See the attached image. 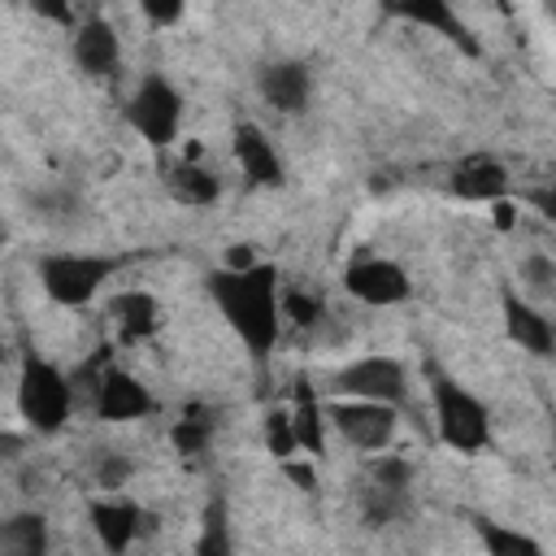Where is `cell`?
<instances>
[{
  "instance_id": "18",
  "label": "cell",
  "mask_w": 556,
  "mask_h": 556,
  "mask_svg": "<svg viewBox=\"0 0 556 556\" xmlns=\"http://www.w3.org/2000/svg\"><path fill=\"white\" fill-rule=\"evenodd\" d=\"M161 178H165V191H169L178 204H187V208H208V204H217V195H222V178L213 174V165L200 161L195 148H191L187 156L165 161Z\"/></svg>"
},
{
  "instance_id": "11",
  "label": "cell",
  "mask_w": 556,
  "mask_h": 556,
  "mask_svg": "<svg viewBox=\"0 0 556 556\" xmlns=\"http://www.w3.org/2000/svg\"><path fill=\"white\" fill-rule=\"evenodd\" d=\"M500 317H504V334H508L521 352H530V356H539V361L552 356V348H556V326H552V317L543 313V304H534L530 295H521L513 282L500 287Z\"/></svg>"
},
{
  "instance_id": "24",
  "label": "cell",
  "mask_w": 556,
  "mask_h": 556,
  "mask_svg": "<svg viewBox=\"0 0 556 556\" xmlns=\"http://www.w3.org/2000/svg\"><path fill=\"white\" fill-rule=\"evenodd\" d=\"M213 430H217L213 408L191 404V408H182V417H174V426H169V443H174V452H182V456H200V452H208Z\"/></svg>"
},
{
  "instance_id": "21",
  "label": "cell",
  "mask_w": 556,
  "mask_h": 556,
  "mask_svg": "<svg viewBox=\"0 0 556 556\" xmlns=\"http://www.w3.org/2000/svg\"><path fill=\"white\" fill-rule=\"evenodd\" d=\"M0 556H52V526L43 513L22 508L0 521Z\"/></svg>"
},
{
  "instance_id": "1",
  "label": "cell",
  "mask_w": 556,
  "mask_h": 556,
  "mask_svg": "<svg viewBox=\"0 0 556 556\" xmlns=\"http://www.w3.org/2000/svg\"><path fill=\"white\" fill-rule=\"evenodd\" d=\"M204 291H208L213 308L222 313V321L230 326V334L243 343V352L256 365H265L282 339V308H278L282 278H278V269L269 261H256L248 269L213 265L204 278Z\"/></svg>"
},
{
  "instance_id": "5",
  "label": "cell",
  "mask_w": 556,
  "mask_h": 556,
  "mask_svg": "<svg viewBox=\"0 0 556 556\" xmlns=\"http://www.w3.org/2000/svg\"><path fill=\"white\" fill-rule=\"evenodd\" d=\"M126 122L152 152H169L182 130V91L156 70L143 74L126 100Z\"/></svg>"
},
{
  "instance_id": "17",
  "label": "cell",
  "mask_w": 556,
  "mask_h": 556,
  "mask_svg": "<svg viewBox=\"0 0 556 556\" xmlns=\"http://www.w3.org/2000/svg\"><path fill=\"white\" fill-rule=\"evenodd\" d=\"M387 13L400 17V22H408V26L434 30L439 39H447L452 48H460L465 56H478V52H482L478 35L469 30V22H465L447 0H400V4H387Z\"/></svg>"
},
{
  "instance_id": "2",
  "label": "cell",
  "mask_w": 556,
  "mask_h": 556,
  "mask_svg": "<svg viewBox=\"0 0 556 556\" xmlns=\"http://www.w3.org/2000/svg\"><path fill=\"white\" fill-rule=\"evenodd\" d=\"M426 378H430L426 387H430V413H434L439 439L460 456L491 447V408L460 378L443 374L439 365H426Z\"/></svg>"
},
{
  "instance_id": "25",
  "label": "cell",
  "mask_w": 556,
  "mask_h": 556,
  "mask_svg": "<svg viewBox=\"0 0 556 556\" xmlns=\"http://www.w3.org/2000/svg\"><path fill=\"white\" fill-rule=\"evenodd\" d=\"M278 308H282V326L291 321V326L308 330V326H317V321H321V313H326V300H321L317 291L282 287V295H278Z\"/></svg>"
},
{
  "instance_id": "8",
  "label": "cell",
  "mask_w": 556,
  "mask_h": 556,
  "mask_svg": "<svg viewBox=\"0 0 556 556\" xmlns=\"http://www.w3.org/2000/svg\"><path fill=\"white\" fill-rule=\"evenodd\" d=\"M330 391H334V400H374L387 408H404L408 404V369L395 356L369 352V356H356L343 369H334Z\"/></svg>"
},
{
  "instance_id": "26",
  "label": "cell",
  "mask_w": 556,
  "mask_h": 556,
  "mask_svg": "<svg viewBox=\"0 0 556 556\" xmlns=\"http://www.w3.org/2000/svg\"><path fill=\"white\" fill-rule=\"evenodd\" d=\"M265 452L274 460H295L300 456V443H295V430H291L287 408H269L265 413Z\"/></svg>"
},
{
  "instance_id": "10",
  "label": "cell",
  "mask_w": 556,
  "mask_h": 556,
  "mask_svg": "<svg viewBox=\"0 0 556 556\" xmlns=\"http://www.w3.org/2000/svg\"><path fill=\"white\" fill-rule=\"evenodd\" d=\"M339 282L356 304H369V308H395L413 295L408 269L391 256H356V261L343 265Z\"/></svg>"
},
{
  "instance_id": "13",
  "label": "cell",
  "mask_w": 556,
  "mask_h": 556,
  "mask_svg": "<svg viewBox=\"0 0 556 556\" xmlns=\"http://www.w3.org/2000/svg\"><path fill=\"white\" fill-rule=\"evenodd\" d=\"M256 91H261V100H265L274 113L295 117V113H304L308 100H313V70H308V61H300V56L265 61V65L256 70Z\"/></svg>"
},
{
  "instance_id": "27",
  "label": "cell",
  "mask_w": 556,
  "mask_h": 556,
  "mask_svg": "<svg viewBox=\"0 0 556 556\" xmlns=\"http://www.w3.org/2000/svg\"><path fill=\"white\" fill-rule=\"evenodd\" d=\"M552 278H556V265H552V256H543V252H534V256H526L521 261V295H539V300H547L552 295Z\"/></svg>"
},
{
  "instance_id": "16",
  "label": "cell",
  "mask_w": 556,
  "mask_h": 556,
  "mask_svg": "<svg viewBox=\"0 0 556 556\" xmlns=\"http://www.w3.org/2000/svg\"><path fill=\"white\" fill-rule=\"evenodd\" d=\"M230 152H235V161H239V169H243V178L252 182V187H282L287 182V161H282V152H278V143L265 135V126H256V122H235V130H230Z\"/></svg>"
},
{
  "instance_id": "29",
  "label": "cell",
  "mask_w": 556,
  "mask_h": 556,
  "mask_svg": "<svg viewBox=\"0 0 556 556\" xmlns=\"http://www.w3.org/2000/svg\"><path fill=\"white\" fill-rule=\"evenodd\" d=\"M130 460L126 456H117V452H109L100 465H96V482H100V491H122L126 486V478H130Z\"/></svg>"
},
{
  "instance_id": "28",
  "label": "cell",
  "mask_w": 556,
  "mask_h": 556,
  "mask_svg": "<svg viewBox=\"0 0 556 556\" xmlns=\"http://www.w3.org/2000/svg\"><path fill=\"white\" fill-rule=\"evenodd\" d=\"M182 13H187V4H182V0H139V17H143L148 26H156V30L178 26V22H182Z\"/></svg>"
},
{
  "instance_id": "22",
  "label": "cell",
  "mask_w": 556,
  "mask_h": 556,
  "mask_svg": "<svg viewBox=\"0 0 556 556\" xmlns=\"http://www.w3.org/2000/svg\"><path fill=\"white\" fill-rule=\"evenodd\" d=\"M469 526H473V534H478V543H482L486 556H547V547H543L530 530L504 526V521L482 517V513H473Z\"/></svg>"
},
{
  "instance_id": "19",
  "label": "cell",
  "mask_w": 556,
  "mask_h": 556,
  "mask_svg": "<svg viewBox=\"0 0 556 556\" xmlns=\"http://www.w3.org/2000/svg\"><path fill=\"white\" fill-rule=\"evenodd\" d=\"M104 308H109V321H113V330H117L122 343H143V339H152L156 326H161V304H156V295H152V291H139V287L113 291Z\"/></svg>"
},
{
  "instance_id": "14",
  "label": "cell",
  "mask_w": 556,
  "mask_h": 556,
  "mask_svg": "<svg viewBox=\"0 0 556 556\" xmlns=\"http://www.w3.org/2000/svg\"><path fill=\"white\" fill-rule=\"evenodd\" d=\"M447 191L469 204H500V200H508L513 178L495 152H465L447 174Z\"/></svg>"
},
{
  "instance_id": "23",
  "label": "cell",
  "mask_w": 556,
  "mask_h": 556,
  "mask_svg": "<svg viewBox=\"0 0 556 556\" xmlns=\"http://www.w3.org/2000/svg\"><path fill=\"white\" fill-rule=\"evenodd\" d=\"M191 556H235V530H230V508L222 491L208 495V504L200 508V534Z\"/></svg>"
},
{
  "instance_id": "12",
  "label": "cell",
  "mask_w": 556,
  "mask_h": 556,
  "mask_svg": "<svg viewBox=\"0 0 556 556\" xmlns=\"http://www.w3.org/2000/svg\"><path fill=\"white\" fill-rule=\"evenodd\" d=\"M70 61L87 78H109L122 65V35L104 13H83L70 30Z\"/></svg>"
},
{
  "instance_id": "3",
  "label": "cell",
  "mask_w": 556,
  "mask_h": 556,
  "mask_svg": "<svg viewBox=\"0 0 556 556\" xmlns=\"http://www.w3.org/2000/svg\"><path fill=\"white\" fill-rule=\"evenodd\" d=\"M13 400H17V417H22L26 430H35V434H61L65 421H70V413H74V378L56 361H48L39 352H26L22 365H17V391H13Z\"/></svg>"
},
{
  "instance_id": "20",
  "label": "cell",
  "mask_w": 556,
  "mask_h": 556,
  "mask_svg": "<svg viewBox=\"0 0 556 556\" xmlns=\"http://www.w3.org/2000/svg\"><path fill=\"white\" fill-rule=\"evenodd\" d=\"M287 417H291V430H295V443H300V456H321L326 452V404H321V395H317V387L300 374L295 378V391H291V408H287Z\"/></svg>"
},
{
  "instance_id": "7",
  "label": "cell",
  "mask_w": 556,
  "mask_h": 556,
  "mask_svg": "<svg viewBox=\"0 0 556 556\" xmlns=\"http://www.w3.org/2000/svg\"><path fill=\"white\" fill-rule=\"evenodd\" d=\"M413 460L395 456V452H374L365 460V478H361V517L365 526H391L408 513L413 504Z\"/></svg>"
},
{
  "instance_id": "4",
  "label": "cell",
  "mask_w": 556,
  "mask_h": 556,
  "mask_svg": "<svg viewBox=\"0 0 556 556\" xmlns=\"http://www.w3.org/2000/svg\"><path fill=\"white\" fill-rule=\"evenodd\" d=\"M113 274H117V256H100V252H43L35 261V278L43 295L61 308H87Z\"/></svg>"
},
{
  "instance_id": "6",
  "label": "cell",
  "mask_w": 556,
  "mask_h": 556,
  "mask_svg": "<svg viewBox=\"0 0 556 556\" xmlns=\"http://www.w3.org/2000/svg\"><path fill=\"white\" fill-rule=\"evenodd\" d=\"M87 391H91V417L109 421V426H126V421H143L156 413V395L152 387L130 374L117 361H96L87 369Z\"/></svg>"
},
{
  "instance_id": "30",
  "label": "cell",
  "mask_w": 556,
  "mask_h": 556,
  "mask_svg": "<svg viewBox=\"0 0 556 556\" xmlns=\"http://www.w3.org/2000/svg\"><path fill=\"white\" fill-rule=\"evenodd\" d=\"M282 473L300 486V491H317V473H313V460L304 456V460H282Z\"/></svg>"
},
{
  "instance_id": "9",
  "label": "cell",
  "mask_w": 556,
  "mask_h": 556,
  "mask_svg": "<svg viewBox=\"0 0 556 556\" xmlns=\"http://www.w3.org/2000/svg\"><path fill=\"white\" fill-rule=\"evenodd\" d=\"M326 426L339 430L343 443H352L356 452H387L395 443L400 430V408L374 404V400H330L326 404Z\"/></svg>"
},
{
  "instance_id": "15",
  "label": "cell",
  "mask_w": 556,
  "mask_h": 556,
  "mask_svg": "<svg viewBox=\"0 0 556 556\" xmlns=\"http://www.w3.org/2000/svg\"><path fill=\"white\" fill-rule=\"evenodd\" d=\"M87 521H91V534L96 543L109 552V556H126L135 547V539L143 534V508L117 491H104L87 504Z\"/></svg>"
}]
</instances>
